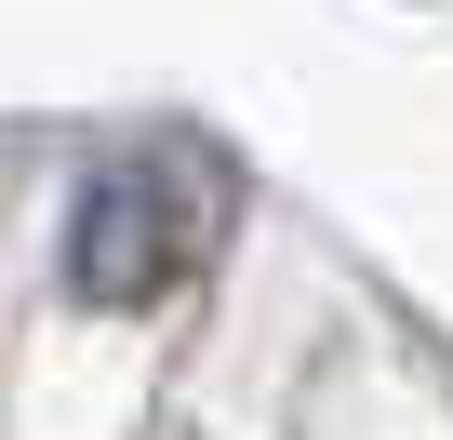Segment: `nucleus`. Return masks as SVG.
<instances>
[{
	"label": "nucleus",
	"instance_id": "1",
	"mask_svg": "<svg viewBox=\"0 0 453 440\" xmlns=\"http://www.w3.org/2000/svg\"><path fill=\"white\" fill-rule=\"evenodd\" d=\"M226 228H241V160L213 134H134L81 174V213H67V294L81 307H160L187 294Z\"/></svg>",
	"mask_w": 453,
	"mask_h": 440
}]
</instances>
